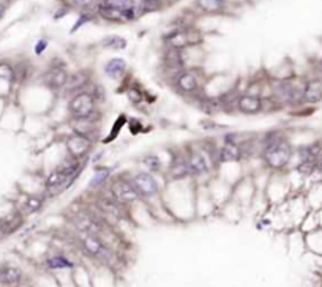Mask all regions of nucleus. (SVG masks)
Listing matches in <instances>:
<instances>
[{
    "label": "nucleus",
    "mask_w": 322,
    "mask_h": 287,
    "mask_svg": "<svg viewBox=\"0 0 322 287\" xmlns=\"http://www.w3.org/2000/svg\"><path fill=\"white\" fill-rule=\"evenodd\" d=\"M295 144L286 129L272 128L259 136L260 166L270 173L289 172L294 164Z\"/></svg>",
    "instance_id": "1"
},
{
    "label": "nucleus",
    "mask_w": 322,
    "mask_h": 287,
    "mask_svg": "<svg viewBox=\"0 0 322 287\" xmlns=\"http://www.w3.org/2000/svg\"><path fill=\"white\" fill-rule=\"evenodd\" d=\"M194 196L196 185L193 181L164 183L163 204L174 221H191L196 218Z\"/></svg>",
    "instance_id": "2"
},
{
    "label": "nucleus",
    "mask_w": 322,
    "mask_h": 287,
    "mask_svg": "<svg viewBox=\"0 0 322 287\" xmlns=\"http://www.w3.org/2000/svg\"><path fill=\"white\" fill-rule=\"evenodd\" d=\"M69 240H71L76 248L81 251L84 256L92 259L95 264H98L100 267L112 270L116 268L120 262L117 249L112 248L106 240H103L97 235H92V233L81 232V230H74L69 229Z\"/></svg>",
    "instance_id": "3"
},
{
    "label": "nucleus",
    "mask_w": 322,
    "mask_h": 287,
    "mask_svg": "<svg viewBox=\"0 0 322 287\" xmlns=\"http://www.w3.org/2000/svg\"><path fill=\"white\" fill-rule=\"evenodd\" d=\"M303 82L294 77H275L268 81V95L281 108V111L305 108L302 100Z\"/></svg>",
    "instance_id": "4"
},
{
    "label": "nucleus",
    "mask_w": 322,
    "mask_h": 287,
    "mask_svg": "<svg viewBox=\"0 0 322 287\" xmlns=\"http://www.w3.org/2000/svg\"><path fill=\"white\" fill-rule=\"evenodd\" d=\"M166 82L169 85V89L185 103H188L190 100L197 97L199 93L207 90V81L204 77V73L197 66L185 68L184 71L174 74Z\"/></svg>",
    "instance_id": "5"
},
{
    "label": "nucleus",
    "mask_w": 322,
    "mask_h": 287,
    "mask_svg": "<svg viewBox=\"0 0 322 287\" xmlns=\"http://www.w3.org/2000/svg\"><path fill=\"white\" fill-rule=\"evenodd\" d=\"M59 103H62V108H64V121L89 118L103 112V108L93 100V97L87 90L73 95L66 101H59Z\"/></svg>",
    "instance_id": "6"
},
{
    "label": "nucleus",
    "mask_w": 322,
    "mask_h": 287,
    "mask_svg": "<svg viewBox=\"0 0 322 287\" xmlns=\"http://www.w3.org/2000/svg\"><path fill=\"white\" fill-rule=\"evenodd\" d=\"M103 191H106L111 197H114L117 202L128 207L129 210H131L134 205L141 204V199H139L136 189L131 185V181H129L125 171L116 172L114 175H112V178L109 180V185L106 186V189H103Z\"/></svg>",
    "instance_id": "7"
},
{
    "label": "nucleus",
    "mask_w": 322,
    "mask_h": 287,
    "mask_svg": "<svg viewBox=\"0 0 322 287\" xmlns=\"http://www.w3.org/2000/svg\"><path fill=\"white\" fill-rule=\"evenodd\" d=\"M59 142L64 145V150L66 155L73 156V158L79 160V161H90L92 155L97 152L98 144H100L97 141H93V139L69 133V131L60 133Z\"/></svg>",
    "instance_id": "8"
},
{
    "label": "nucleus",
    "mask_w": 322,
    "mask_h": 287,
    "mask_svg": "<svg viewBox=\"0 0 322 287\" xmlns=\"http://www.w3.org/2000/svg\"><path fill=\"white\" fill-rule=\"evenodd\" d=\"M164 183H179V181H191L187 150L184 147H176L169 152L166 171L163 175Z\"/></svg>",
    "instance_id": "9"
},
{
    "label": "nucleus",
    "mask_w": 322,
    "mask_h": 287,
    "mask_svg": "<svg viewBox=\"0 0 322 287\" xmlns=\"http://www.w3.org/2000/svg\"><path fill=\"white\" fill-rule=\"evenodd\" d=\"M103 125H104V112L98 115H93L89 118H79V120H66L60 126H65L66 131L85 136L93 141L101 142L103 134Z\"/></svg>",
    "instance_id": "10"
},
{
    "label": "nucleus",
    "mask_w": 322,
    "mask_h": 287,
    "mask_svg": "<svg viewBox=\"0 0 322 287\" xmlns=\"http://www.w3.org/2000/svg\"><path fill=\"white\" fill-rule=\"evenodd\" d=\"M163 43L164 48L190 49L201 43V33L193 27H188V25H180V27H174L164 33Z\"/></svg>",
    "instance_id": "11"
},
{
    "label": "nucleus",
    "mask_w": 322,
    "mask_h": 287,
    "mask_svg": "<svg viewBox=\"0 0 322 287\" xmlns=\"http://www.w3.org/2000/svg\"><path fill=\"white\" fill-rule=\"evenodd\" d=\"M264 197L268 207L281 205L289 197V178L288 172L283 173H270L267 183L264 186Z\"/></svg>",
    "instance_id": "12"
},
{
    "label": "nucleus",
    "mask_w": 322,
    "mask_h": 287,
    "mask_svg": "<svg viewBox=\"0 0 322 287\" xmlns=\"http://www.w3.org/2000/svg\"><path fill=\"white\" fill-rule=\"evenodd\" d=\"M68 76H69V71H68L66 65L64 62H59L56 58V62L43 73L40 82L48 92H51L57 98L60 92L64 90V87L68 81Z\"/></svg>",
    "instance_id": "13"
},
{
    "label": "nucleus",
    "mask_w": 322,
    "mask_h": 287,
    "mask_svg": "<svg viewBox=\"0 0 322 287\" xmlns=\"http://www.w3.org/2000/svg\"><path fill=\"white\" fill-rule=\"evenodd\" d=\"M117 166L116 164H95L92 166V173L89 177V181H87L85 186V193L87 194H97L101 193L103 189H106V186L109 185V180L112 178V175L117 172L116 171Z\"/></svg>",
    "instance_id": "14"
},
{
    "label": "nucleus",
    "mask_w": 322,
    "mask_h": 287,
    "mask_svg": "<svg viewBox=\"0 0 322 287\" xmlns=\"http://www.w3.org/2000/svg\"><path fill=\"white\" fill-rule=\"evenodd\" d=\"M188 49H172V48H164L163 57H161V65L163 71L166 76V81L171 79L174 74L184 71L188 68Z\"/></svg>",
    "instance_id": "15"
},
{
    "label": "nucleus",
    "mask_w": 322,
    "mask_h": 287,
    "mask_svg": "<svg viewBox=\"0 0 322 287\" xmlns=\"http://www.w3.org/2000/svg\"><path fill=\"white\" fill-rule=\"evenodd\" d=\"M93 81L95 79L89 69H76V71L69 73L68 81L64 87V90L60 92V95L57 97V101H66L68 98H71L73 95L87 90V87H89Z\"/></svg>",
    "instance_id": "16"
},
{
    "label": "nucleus",
    "mask_w": 322,
    "mask_h": 287,
    "mask_svg": "<svg viewBox=\"0 0 322 287\" xmlns=\"http://www.w3.org/2000/svg\"><path fill=\"white\" fill-rule=\"evenodd\" d=\"M48 204L49 201L43 193H40V191H29V193L21 194L14 208H17L25 218H30V216L40 215Z\"/></svg>",
    "instance_id": "17"
},
{
    "label": "nucleus",
    "mask_w": 322,
    "mask_h": 287,
    "mask_svg": "<svg viewBox=\"0 0 322 287\" xmlns=\"http://www.w3.org/2000/svg\"><path fill=\"white\" fill-rule=\"evenodd\" d=\"M43 265H45L46 272L49 273H64V272H74L76 270V262L71 259L65 249H54L48 253L43 259Z\"/></svg>",
    "instance_id": "18"
},
{
    "label": "nucleus",
    "mask_w": 322,
    "mask_h": 287,
    "mask_svg": "<svg viewBox=\"0 0 322 287\" xmlns=\"http://www.w3.org/2000/svg\"><path fill=\"white\" fill-rule=\"evenodd\" d=\"M97 14L101 19L108 21V22H114V24H125V22L137 19L136 10L124 11V10H120V8H117L116 5L109 3L108 0H100L97 3Z\"/></svg>",
    "instance_id": "19"
},
{
    "label": "nucleus",
    "mask_w": 322,
    "mask_h": 287,
    "mask_svg": "<svg viewBox=\"0 0 322 287\" xmlns=\"http://www.w3.org/2000/svg\"><path fill=\"white\" fill-rule=\"evenodd\" d=\"M194 210H196V218H202V220L218 213V207H216L215 201L212 199V194H210V191H208L207 185L196 186Z\"/></svg>",
    "instance_id": "20"
},
{
    "label": "nucleus",
    "mask_w": 322,
    "mask_h": 287,
    "mask_svg": "<svg viewBox=\"0 0 322 287\" xmlns=\"http://www.w3.org/2000/svg\"><path fill=\"white\" fill-rule=\"evenodd\" d=\"M216 158H218V168H220V166H226V164H243L245 155H243V150L240 145L226 144L220 141Z\"/></svg>",
    "instance_id": "21"
},
{
    "label": "nucleus",
    "mask_w": 322,
    "mask_h": 287,
    "mask_svg": "<svg viewBox=\"0 0 322 287\" xmlns=\"http://www.w3.org/2000/svg\"><path fill=\"white\" fill-rule=\"evenodd\" d=\"M25 220L27 218L17 208H13L10 213H6L0 218V237H8L19 232L24 228Z\"/></svg>",
    "instance_id": "22"
},
{
    "label": "nucleus",
    "mask_w": 322,
    "mask_h": 287,
    "mask_svg": "<svg viewBox=\"0 0 322 287\" xmlns=\"http://www.w3.org/2000/svg\"><path fill=\"white\" fill-rule=\"evenodd\" d=\"M166 164H168V158L163 160V156L156 152H149L139 158V166H141V169H144L147 172H152L158 177L164 175Z\"/></svg>",
    "instance_id": "23"
},
{
    "label": "nucleus",
    "mask_w": 322,
    "mask_h": 287,
    "mask_svg": "<svg viewBox=\"0 0 322 287\" xmlns=\"http://www.w3.org/2000/svg\"><path fill=\"white\" fill-rule=\"evenodd\" d=\"M303 106H316L322 103V82L315 76L303 81V93H302Z\"/></svg>",
    "instance_id": "24"
},
{
    "label": "nucleus",
    "mask_w": 322,
    "mask_h": 287,
    "mask_svg": "<svg viewBox=\"0 0 322 287\" xmlns=\"http://www.w3.org/2000/svg\"><path fill=\"white\" fill-rule=\"evenodd\" d=\"M127 71H128V63H127V60L122 57H112L103 65L104 76L116 82H124Z\"/></svg>",
    "instance_id": "25"
},
{
    "label": "nucleus",
    "mask_w": 322,
    "mask_h": 287,
    "mask_svg": "<svg viewBox=\"0 0 322 287\" xmlns=\"http://www.w3.org/2000/svg\"><path fill=\"white\" fill-rule=\"evenodd\" d=\"M24 281V272L16 265H0V284L17 286Z\"/></svg>",
    "instance_id": "26"
},
{
    "label": "nucleus",
    "mask_w": 322,
    "mask_h": 287,
    "mask_svg": "<svg viewBox=\"0 0 322 287\" xmlns=\"http://www.w3.org/2000/svg\"><path fill=\"white\" fill-rule=\"evenodd\" d=\"M194 5L207 14H218L226 10L228 0H196Z\"/></svg>",
    "instance_id": "27"
},
{
    "label": "nucleus",
    "mask_w": 322,
    "mask_h": 287,
    "mask_svg": "<svg viewBox=\"0 0 322 287\" xmlns=\"http://www.w3.org/2000/svg\"><path fill=\"white\" fill-rule=\"evenodd\" d=\"M101 48L104 49H111V51H125L128 46V41L120 37V35H108L101 40Z\"/></svg>",
    "instance_id": "28"
},
{
    "label": "nucleus",
    "mask_w": 322,
    "mask_h": 287,
    "mask_svg": "<svg viewBox=\"0 0 322 287\" xmlns=\"http://www.w3.org/2000/svg\"><path fill=\"white\" fill-rule=\"evenodd\" d=\"M87 92L92 95L93 100L97 101L101 108L104 106V104H106V101H108V92H106V89H104V85L100 84L98 81H93L89 87H87Z\"/></svg>",
    "instance_id": "29"
},
{
    "label": "nucleus",
    "mask_w": 322,
    "mask_h": 287,
    "mask_svg": "<svg viewBox=\"0 0 322 287\" xmlns=\"http://www.w3.org/2000/svg\"><path fill=\"white\" fill-rule=\"evenodd\" d=\"M0 81L5 82H14L17 81L16 69L8 62H0Z\"/></svg>",
    "instance_id": "30"
},
{
    "label": "nucleus",
    "mask_w": 322,
    "mask_h": 287,
    "mask_svg": "<svg viewBox=\"0 0 322 287\" xmlns=\"http://www.w3.org/2000/svg\"><path fill=\"white\" fill-rule=\"evenodd\" d=\"M109 3L116 5L117 8L124 11H129V10H136V0H108Z\"/></svg>",
    "instance_id": "31"
},
{
    "label": "nucleus",
    "mask_w": 322,
    "mask_h": 287,
    "mask_svg": "<svg viewBox=\"0 0 322 287\" xmlns=\"http://www.w3.org/2000/svg\"><path fill=\"white\" fill-rule=\"evenodd\" d=\"M69 3L73 6L81 8V10H89V8L95 3V0H69Z\"/></svg>",
    "instance_id": "32"
},
{
    "label": "nucleus",
    "mask_w": 322,
    "mask_h": 287,
    "mask_svg": "<svg viewBox=\"0 0 322 287\" xmlns=\"http://www.w3.org/2000/svg\"><path fill=\"white\" fill-rule=\"evenodd\" d=\"M89 21H92V14H90V13H85V14H82V16L79 17V19H77V22H76V25H74V27L71 29V33H73V32H76L77 29L81 27V25L87 24V22H89Z\"/></svg>",
    "instance_id": "33"
},
{
    "label": "nucleus",
    "mask_w": 322,
    "mask_h": 287,
    "mask_svg": "<svg viewBox=\"0 0 322 287\" xmlns=\"http://www.w3.org/2000/svg\"><path fill=\"white\" fill-rule=\"evenodd\" d=\"M46 48H48V40H46V38L38 40V43H37V45H35V54H37V56H41L43 52L46 51Z\"/></svg>",
    "instance_id": "34"
},
{
    "label": "nucleus",
    "mask_w": 322,
    "mask_h": 287,
    "mask_svg": "<svg viewBox=\"0 0 322 287\" xmlns=\"http://www.w3.org/2000/svg\"><path fill=\"white\" fill-rule=\"evenodd\" d=\"M315 77L322 82V58L318 60V63L315 65Z\"/></svg>",
    "instance_id": "35"
},
{
    "label": "nucleus",
    "mask_w": 322,
    "mask_h": 287,
    "mask_svg": "<svg viewBox=\"0 0 322 287\" xmlns=\"http://www.w3.org/2000/svg\"><path fill=\"white\" fill-rule=\"evenodd\" d=\"M60 10H62V11H57V13L54 14V17H56V19H59V17H62V16H65V14H66V11H68V10H66V8H60Z\"/></svg>",
    "instance_id": "36"
},
{
    "label": "nucleus",
    "mask_w": 322,
    "mask_h": 287,
    "mask_svg": "<svg viewBox=\"0 0 322 287\" xmlns=\"http://www.w3.org/2000/svg\"><path fill=\"white\" fill-rule=\"evenodd\" d=\"M5 11H6V6L3 3H0V21H2V17L5 16Z\"/></svg>",
    "instance_id": "37"
}]
</instances>
